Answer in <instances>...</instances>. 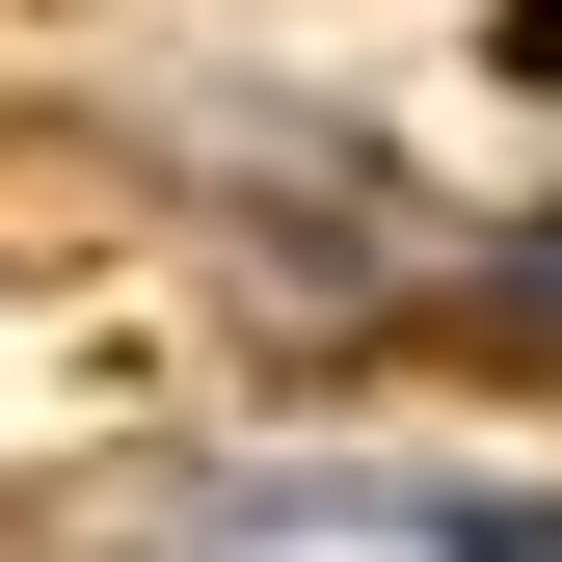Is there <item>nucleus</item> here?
I'll return each instance as SVG.
<instances>
[{
  "mask_svg": "<svg viewBox=\"0 0 562 562\" xmlns=\"http://www.w3.org/2000/svg\"><path fill=\"white\" fill-rule=\"evenodd\" d=\"M456 562H562V509H456Z\"/></svg>",
  "mask_w": 562,
  "mask_h": 562,
  "instance_id": "1",
  "label": "nucleus"
}]
</instances>
